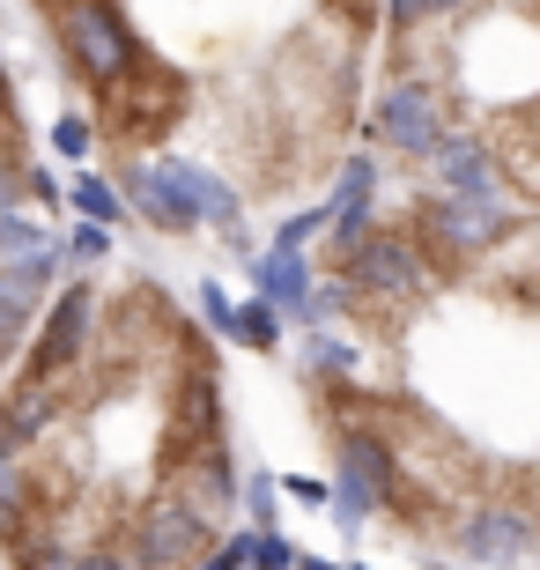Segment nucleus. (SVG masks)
Masks as SVG:
<instances>
[{
    "label": "nucleus",
    "mask_w": 540,
    "mask_h": 570,
    "mask_svg": "<svg viewBox=\"0 0 540 570\" xmlns=\"http://www.w3.org/2000/svg\"><path fill=\"white\" fill-rule=\"evenodd\" d=\"M474 0H385V22H393L400 38H415V30H436V22L467 16Z\"/></svg>",
    "instance_id": "f257e3e1"
},
{
    "label": "nucleus",
    "mask_w": 540,
    "mask_h": 570,
    "mask_svg": "<svg viewBox=\"0 0 540 570\" xmlns=\"http://www.w3.org/2000/svg\"><path fill=\"white\" fill-rule=\"evenodd\" d=\"M75 208L97 215V223H111V215H119V193H111L105 178H75Z\"/></svg>",
    "instance_id": "f03ea898"
}]
</instances>
